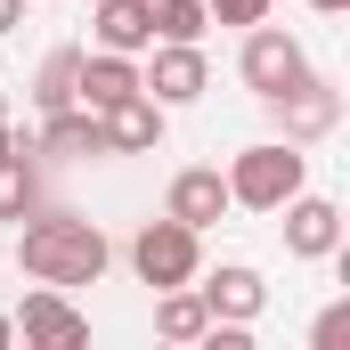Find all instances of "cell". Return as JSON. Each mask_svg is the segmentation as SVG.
<instances>
[{
	"mask_svg": "<svg viewBox=\"0 0 350 350\" xmlns=\"http://www.w3.org/2000/svg\"><path fill=\"white\" fill-rule=\"evenodd\" d=\"M139 90H147L155 106H196V98L212 90L204 41H155V66H139Z\"/></svg>",
	"mask_w": 350,
	"mask_h": 350,
	"instance_id": "6",
	"label": "cell"
},
{
	"mask_svg": "<svg viewBox=\"0 0 350 350\" xmlns=\"http://www.w3.org/2000/svg\"><path fill=\"white\" fill-rule=\"evenodd\" d=\"M196 277H204V269H196ZM196 293H204L212 318H237V326H253V318L269 310V285H261V269H253V261H220Z\"/></svg>",
	"mask_w": 350,
	"mask_h": 350,
	"instance_id": "10",
	"label": "cell"
},
{
	"mask_svg": "<svg viewBox=\"0 0 350 350\" xmlns=\"http://www.w3.org/2000/svg\"><path fill=\"white\" fill-rule=\"evenodd\" d=\"M139 90V57H114V49H82V74H74V106H114Z\"/></svg>",
	"mask_w": 350,
	"mask_h": 350,
	"instance_id": "13",
	"label": "cell"
},
{
	"mask_svg": "<svg viewBox=\"0 0 350 350\" xmlns=\"http://www.w3.org/2000/svg\"><path fill=\"white\" fill-rule=\"evenodd\" d=\"M33 155H49V163H98V155H106V139H98V114H90V106H57V114H41V139H33Z\"/></svg>",
	"mask_w": 350,
	"mask_h": 350,
	"instance_id": "12",
	"label": "cell"
},
{
	"mask_svg": "<svg viewBox=\"0 0 350 350\" xmlns=\"http://www.w3.org/2000/svg\"><path fill=\"white\" fill-rule=\"evenodd\" d=\"M8 147H16V131H8V122H0V155H8Z\"/></svg>",
	"mask_w": 350,
	"mask_h": 350,
	"instance_id": "24",
	"label": "cell"
},
{
	"mask_svg": "<svg viewBox=\"0 0 350 350\" xmlns=\"http://www.w3.org/2000/svg\"><path fill=\"white\" fill-rule=\"evenodd\" d=\"M310 8H318V16H342V8H350V0H310Z\"/></svg>",
	"mask_w": 350,
	"mask_h": 350,
	"instance_id": "22",
	"label": "cell"
},
{
	"mask_svg": "<svg viewBox=\"0 0 350 350\" xmlns=\"http://www.w3.org/2000/svg\"><path fill=\"white\" fill-rule=\"evenodd\" d=\"M163 114H172V106H155L147 90L98 106V139H106V155H155V147H163Z\"/></svg>",
	"mask_w": 350,
	"mask_h": 350,
	"instance_id": "9",
	"label": "cell"
},
{
	"mask_svg": "<svg viewBox=\"0 0 350 350\" xmlns=\"http://www.w3.org/2000/svg\"><path fill=\"white\" fill-rule=\"evenodd\" d=\"M131 269H139V285H196V269H204V228H187V220H139V237H131Z\"/></svg>",
	"mask_w": 350,
	"mask_h": 350,
	"instance_id": "3",
	"label": "cell"
},
{
	"mask_svg": "<svg viewBox=\"0 0 350 350\" xmlns=\"http://www.w3.org/2000/svg\"><path fill=\"white\" fill-rule=\"evenodd\" d=\"M261 106L277 114V139H293V147H318V139L342 131V90L326 82V74H301V82H285Z\"/></svg>",
	"mask_w": 350,
	"mask_h": 350,
	"instance_id": "4",
	"label": "cell"
},
{
	"mask_svg": "<svg viewBox=\"0 0 350 350\" xmlns=\"http://www.w3.org/2000/svg\"><path fill=\"white\" fill-rule=\"evenodd\" d=\"M90 33H98V49H114V57H147V49H155V25H147L139 0H98Z\"/></svg>",
	"mask_w": 350,
	"mask_h": 350,
	"instance_id": "14",
	"label": "cell"
},
{
	"mask_svg": "<svg viewBox=\"0 0 350 350\" xmlns=\"http://www.w3.org/2000/svg\"><path fill=\"white\" fill-rule=\"evenodd\" d=\"M277 212H285V253H293V261H334V253H342V204H334V196L293 187Z\"/></svg>",
	"mask_w": 350,
	"mask_h": 350,
	"instance_id": "7",
	"label": "cell"
},
{
	"mask_svg": "<svg viewBox=\"0 0 350 350\" xmlns=\"http://www.w3.org/2000/svg\"><path fill=\"white\" fill-rule=\"evenodd\" d=\"M114 261V245H106V228L82 220V212H25L16 220V269L33 277V285H98Z\"/></svg>",
	"mask_w": 350,
	"mask_h": 350,
	"instance_id": "1",
	"label": "cell"
},
{
	"mask_svg": "<svg viewBox=\"0 0 350 350\" xmlns=\"http://www.w3.org/2000/svg\"><path fill=\"white\" fill-rule=\"evenodd\" d=\"M25 212H41V155H33V147L16 139V147L0 155V220L16 228Z\"/></svg>",
	"mask_w": 350,
	"mask_h": 350,
	"instance_id": "15",
	"label": "cell"
},
{
	"mask_svg": "<svg viewBox=\"0 0 350 350\" xmlns=\"http://www.w3.org/2000/svg\"><path fill=\"white\" fill-rule=\"evenodd\" d=\"M342 342H350V301H326L310 326V350H342Z\"/></svg>",
	"mask_w": 350,
	"mask_h": 350,
	"instance_id": "19",
	"label": "cell"
},
{
	"mask_svg": "<svg viewBox=\"0 0 350 350\" xmlns=\"http://www.w3.org/2000/svg\"><path fill=\"white\" fill-rule=\"evenodd\" d=\"M204 326H212V310H204L196 285H163L155 293V334L163 342H204Z\"/></svg>",
	"mask_w": 350,
	"mask_h": 350,
	"instance_id": "16",
	"label": "cell"
},
{
	"mask_svg": "<svg viewBox=\"0 0 350 350\" xmlns=\"http://www.w3.org/2000/svg\"><path fill=\"white\" fill-rule=\"evenodd\" d=\"M220 179H228V204H237V212H277V204L310 179V155H301L293 139H261V147H245Z\"/></svg>",
	"mask_w": 350,
	"mask_h": 350,
	"instance_id": "2",
	"label": "cell"
},
{
	"mask_svg": "<svg viewBox=\"0 0 350 350\" xmlns=\"http://www.w3.org/2000/svg\"><path fill=\"white\" fill-rule=\"evenodd\" d=\"M237 74H245V90H253V98H277L285 82H301V74H310V49H301L285 25H269V16H261V25H245Z\"/></svg>",
	"mask_w": 350,
	"mask_h": 350,
	"instance_id": "5",
	"label": "cell"
},
{
	"mask_svg": "<svg viewBox=\"0 0 350 350\" xmlns=\"http://www.w3.org/2000/svg\"><path fill=\"white\" fill-rule=\"evenodd\" d=\"M0 342H16V318H8V310H0Z\"/></svg>",
	"mask_w": 350,
	"mask_h": 350,
	"instance_id": "23",
	"label": "cell"
},
{
	"mask_svg": "<svg viewBox=\"0 0 350 350\" xmlns=\"http://www.w3.org/2000/svg\"><path fill=\"white\" fill-rule=\"evenodd\" d=\"M163 212L187 220V228H212V220H228L237 204H228V179L212 172V163H187V172H172V187H163Z\"/></svg>",
	"mask_w": 350,
	"mask_h": 350,
	"instance_id": "11",
	"label": "cell"
},
{
	"mask_svg": "<svg viewBox=\"0 0 350 350\" xmlns=\"http://www.w3.org/2000/svg\"><path fill=\"white\" fill-rule=\"evenodd\" d=\"M16 334H25L33 350H82L90 342V318L66 301V285H33L25 310H16Z\"/></svg>",
	"mask_w": 350,
	"mask_h": 350,
	"instance_id": "8",
	"label": "cell"
},
{
	"mask_svg": "<svg viewBox=\"0 0 350 350\" xmlns=\"http://www.w3.org/2000/svg\"><path fill=\"white\" fill-rule=\"evenodd\" d=\"M147 8V25H155V41H204V0H139Z\"/></svg>",
	"mask_w": 350,
	"mask_h": 350,
	"instance_id": "18",
	"label": "cell"
},
{
	"mask_svg": "<svg viewBox=\"0 0 350 350\" xmlns=\"http://www.w3.org/2000/svg\"><path fill=\"white\" fill-rule=\"evenodd\" d=\"M0 122H8V90H0Z\"/></svg>",
	"mask_w": 350,
	"mask_h": 350,
	"instance_id": "25",
	"label": "cell"
},
{
	"mask_svg": "<svg viewBox=\"0 0 350 350\" xmlns=\"http://www.w3.org/2000/svg\"><path fill=\"white\" fill-rule=\"evenodd\" d=\"M25 25V0H0V33H16Z\"/></svg>",
	"mask_w": 350,
	"mask_h": 350,
	"instance_id": "21",
	"label": "cell"
},
{
	"mask_svg": "<svg viewBox=\"0 0 350 350\" xmlns=\"http://www.w3.org/2000/svg\"><path fill=\"white\" fill-rule=\"evenodd\" d=\"M74 74H82V49H49V57H41V74H33V106H41V114L74 106Z\"/></svg>",
	"mask_w": 350,
	"mask_h": 350,
	"instance_id": "17",
	"label": "cell"
},
{
	"mask_svg": "<svg viewBox=\"0 0 350 350\" xmlns=\"http://www.w3.org/2000/svg\"><path fill=\"white\" fill-rule=\"evenodd\" d=\"M269 8H277V0H204V16H212V25H261Z\"/></svg>",
	"mask_w": 350,
	"mask_h": 350,
	"instance_id": "20",
	"label": "cell"
}]
</instances>
